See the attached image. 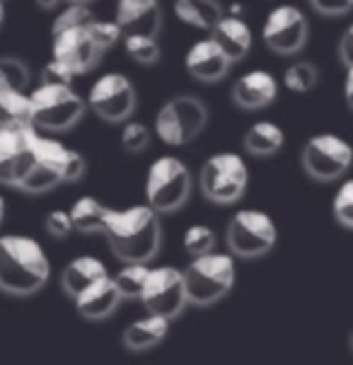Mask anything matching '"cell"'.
<instances>
[{"label":"cell","mask_w":353,"mask_h":365,"mask_svg":"<svg viewBox=\"0 0 353 365\" xmlns=\"http://www.w3.org/2000/svg\"><path fill=\"white\" fill-rule=\"evenodd\" d=\"M51 278V264L36 240L27 235L0 237V293L12 298L36 295Z\"/></svg>","instance_id":"1"},{"label":"cell","mask_w":353,"mask_h":365,"mask_svg":"<svg viewBox=\"0 0 353 365\" xmlns=\"http://www.w3.org/2000/svg\"><path fill=\"white\" fill-rule=\"evenodd\" d=\"M104 235L111 252L123 264H148L160 252L163 242L160 213L148 203L114 210Z\"/></svg>","instance_id":"2"},{"label":"cell","mask_w":353,"mask_h":365,"mask_svg":"<svg viewBox=\"0 0 353 365\" xmlns=\"http://www.w3.org/2000/svg\"><path fill=\"white\" fill-rule=\"evenodd\" d=\"M184 281H187L189 305H215L235 286V259L218 252L191 257L189 266L184 269Z\"/></svg>","instance_id":"3"},{"label":"cell","mask_w":353,"mask_h":365,"mask_svg":"<svg viewBox=\"0 0 353 365\" xmlns=\"http://www.w3.org/2000/svg\"><path fill=\"white\" fill-rule=\"evenodd\" d=\"M32 123L39 131H68L83 119L85 100L71 85H41L29 92Z\"/></svg>","instance_id":"4"},{"label":"cell","mask_w":353,"mask_h":365,"mask_svg":"<svg viewBox=\"0 0 353 365\" xmlns=\"http://www.w3.org/2000/svg\"><path fill=\"white\" fill-rule=\"evenodd\" d=\"M191 194V175L179 158L163 155L148 167L145 201L158 213H175Z\"/></svg>","instance_id":"5"},{"label":"cell","mask_w":353,"mask_h":365,"mask_svg":"<svg viewBox=\"0 0 353 365\" xmlns=\"http://www.w3.org/2000/svg\"><path fill=\"white\" fill-rule=\"evenodd\" d=\"M250 184L247 163L237 153H215L203 163L199 172L201 194L218 206H230L240 201Z\"/></svg>","instance_id":"6"},{"label":"cell","mask_w":353,"mask_h":365,"mask_svg":"<svg viewBox=\"0 0 353 365\" xmlns=\"http://www.w3.org/2000/svg\"><path fill=\"white\" fill-rule=\"evenodd\" d=\"M208 109L199 97L179 95L167 100L155 116V133L167 145H187L206 128Z\"/></svg>","instance_id":"7"},{"label":"cell","mask_w":353,"mask_h":365,"mask_svg":"<svg viewBox=\"0 0 353 365\" xmlns=\"http://www.w3.org/2000/svg\"><path fill=\"white\" fill-rule=\"evenodd\" d=\"M278 240L276 222L269 213L257 208L237 210L227 222L225 242L230 247L232 257L240 259H259L274 250Z\"/></svg>","instance_id":"8"},{"label":"cell","mask_w":353,"mask_h":365,"mask_svg":"<svg viewBox=\"0 0 353 365\" xmlns=\"http://www.w3.org/2000/svg\"><path fill=\"white\" fill-rule=\"evenodd\" d=\"M140 302H143V310L148 314H160V317H167L170 322L177 319L189 305L184 271L175 269V266H155V269H150Z\"/></svg>","instance_id":"9"},{"label":"cell","mask_w":353,"mask_h":365,"mask_svg":"<svg viewBox=\"0 0 353 365\" xmlns=\"http://www.w3.org/2000/svg\"><path fill=\"white\" fill-rule=\"evenodd\" d=\"M302 170L317 182H337L349 172L353 148L337 133H317L302 148Z\"/></svg>","instance_id":"10"},{"label":"cell","mask_w":353,"mask_h":365,"mask_svg":"<svg viewBox=\"0 0 353 365\" xmlns=\"http://www.w3.org/2000/svg\"><path fill=\"white\" fill-rule=\"evenodd\" d=\"M39 128L22 126L0 131V184L20 189L22 179L36 163Z\"/></svg>","instance_id":"11"},{"label":"cell","mask_w":353,"mask_h":365,"mask_svg":"<svg viewBox=\"0 0 353 365\" xmlns=\"http://www.w3.org/2000/svg\"><path fill=\"white\" fill-rule=\"evenodd\" d=\"M90 109L104 121H128L135 109V90L123 73H104L95 80L88 95Z\"/></svg>","instance_id":"12"},{"label":"cell","mask_w":353,"mask_h":365,"mask_svg":"<svg viewBox=\"0 0 353 365\" xmlns=\"http://www.w3.org/2000/svg\"><path fill=\"white\" fill-rule=\"evenodd\" d=\"M309 27L307 20L295 5H278L264 20V44L281 56L298 53L307 41Z\"/></svg>","instance_id":"13"},{"label":"cell","mask_w":353,"mask_h":365,"mask_svg":"<svg viewBox=\"0 0 353 365\" xmlns=\"http://www.w3.org/2000/svg\"><path fill=\"white\" fill-rule=\"evenodd\" d=\"M100 48L95 46L88 27H73V29H61L53 32V46H51V58L71 68L76 76L92 71L100 61Z\"/></svg>","instance_id":"14"},{"label":"cell","mask_w":353,"mask_h":365,"mask_svg":"<svg viewBox=\"0 0 353 365\" xmlns=\"http://www.w3.org/2000/svg\"><path fill=\"white\" fill-rule=\"evenodd\" d=\"M121 300L123 298L111 276H104L100 281H95L92 286H88L83 293L73 298L78 314L90 322H102L111 317L116 312V307L121 305Z\"/></svg>","instance_id":"15"},{"label":"cell","mask_w":353,"mask_h":365,"mask_svg":"<svg viewBox=\"0 0 353 365\" xmlns=\"http://www.w3.org/2000/svg\"><path fill=\"white\" fill-rule=\"evenodd\" d=\"M232 61L227 58L225 51L215 44L213 39L196 41L184 56V66L191 73V78L201 80V83H218L227 76Z\"/></svg>","instance_id":"16"},{"label":"cell","mask_w":353,"mask_h":365,"mask_svg":"<svg viewBox=\"0 0 353 365\" xmlns=\"http://www.w3.org/2000/svg\"><path fill=\"white\" fill-rule=\"evenodd\" d=\"M278 85L269 71H250L232 85V102L242 109H264L276 100Z\"/></svg>","instance_id":"17"},{"label":"cell","mask_w":353,"mask_h":365,"mask_svg":"<svg viewBox=\"0 0 353 365\" xmlns=\"http://www.w3.org/2000/svg\"><path fill=\"white\" fill-rule=\"evenodd\" d=\"M167 331H170V319L160 317V314H145V317L131 322V324L123 329L121 344L126 351L145 354V351L158 349V346L165 341Z\"/></svg>","instance_id":"18"},{"label":"cell","mask_w":353,"mask_h":365,"mask_svg":"<svg viewBox=\"0 0 353 365\" xmlns=\"http://www.w3.org/2000/svg\"><path fill=\"white\" fill-rule=\"evenodd\" d=\"M36 160H44L46 165H51L63 182H78L88 170V163L78 150H71L61 140L44 138V135H39V143H36Z\"/></svg>","instance_id":"19"},{"label":"cell","mask_w":353,"mask_h":365,"mask_svg":"<svg viewBox=\"0 0 353 365\" xmlns=\"http://www.w3.org/2000/svg\"><path fill=\"white\" fill-rule=\"evenodd\" d=\"M116 22H119L123 36L126 34H145L158 36L163 27V12L158 0L155 3H119L116 8Z\"/></svg>","instance_id":"20"},{"label":"cell","mask_w":353,"mask_h":365,"mask_svg":"<svg viewBox=\"0 0 353 365\" xmlns=\"http://www.w3.org/2000/svg\"><path fill=\"white\" fill-rule=\"evenodd\" d=\"M210 39L225 51L230 61H242L252 48L250 27L235 15H222L218 24L210 29Z\"/></svg>","instance_id":"21"},{"label":"cell","mask_w":353,"mask_h":365,"mask_svg":"<svg viewBox=\"0 0 353 365\" xmlns=\"http://www.w3.org/2000/svg\"><path fill=\"white\" fill-rule=\"evenodd\" d=\"M109 276L107 266L95 257H76L73 262H68L61 271V288L68 298H76L83 293L85 288L92 286L95 281Z\"/></svg>","instance_id":"22"},{"label":"cell","mask_w":353,"mask_h":365,"mask_svg":"<svg viewBox=\"0 0 353 365\" xmlns=\"http://www.w3.org/2000/svg\"><path fill=\"white\" fill-rule=\"evenodd\" d=\"M111 213H114V208L104 206L102 201L92 199V196H83V199H78L71 206L73 225L83 235H104Z\"/></svg>","instance_id":"23"},{"label":"cell","mask_w":353,"mask_h":365,"mask_svg":"<svg viewBox=\"0 0 353 365\" xmlns=\"http://www.w3.org/2000/svg\"><path fill=\"white\" fill-rule=\"evenodd\" d=\"M22 126H34L29 95L20 90H0V131Z\"/></svg>","instance_id":"24"},{"label":"cell","mask_w":353,"mask_h":365,"mask_svg":"<svg viewBox=\"0 0 353 365\" xmlns=\"http://www.w3.org/2000/svg\"><path fill=\"white\" fill-rule=\"evenodd\" d=\"M283 148L281 126L271 121H257L245 133V150L254 158H271Z\"/></svg>","instance_id":"25"},{"label":"cell","mask_w":353,"mask_h":365,"mask_svg":"<svg viewBox=\"0 0 353 365\" xmlns=\"http://www.w3.org/2000/svg\"><path fill=\"white\" fill-rule=\"evenodd\" d=\"M175 15L189 27L213 29L222 17V8L218 0H177Z\"/></svg>","instance_id":"26"},{"label":"cell","mask_w":353,"mask_h":365,"mask_svg":"<svg viewBox=\"0 0 353 365\" xmlns=\"http://www.w3.org/2000/svg\"><path fill=\"white\" fill-rule=\"evenodd\" d=\"M148 276H150L148 264H123V269L116 271V276H111V278H114L123 300H140Z\"/></svg>","instance_id":"27"},{"label":"cell","mask_w":353,"mask_h":365,"mask_svg":"<svg viewBox=\"0 0 353 365\" xmlns=\"http://www.w3.org/2000/svg\"><path fill=\"white\" fill-rule=\"evenodd\" d=\"M58 184H63L58 172L51 165H46L44 160H36L34 167L29 170V175L22 179L20 191H24V194H46V191L56 189Z\"/></svg>","instance_id":"28"},{"label":"cell","mask_w":353,"mask_h":365,"mask_svg":"<svg viewBox=\"0 0 353 365\" xmlns=\"http://www.w3.org/2000/svg\"><path fill=\"white\" fill-rule=\"evenodd\" d=\"M283 83H286V88L290 92H300L302 95V92L317 88L319 73L309 61H295V63H290L286 68V73H283Z\"/></svg>","instance_id":"29"},{"label":"cell","mask_w":353,"mask_h":365,"mask_svg":"<svg viewBox=\"0 0 353 365\" xmlns=\"http://www.w3.org/2000/svg\"><path fill=\"white\" fill-rule=\"evenodd\" d=\"M29 85V68L15 56H0V90H20Z\"/></svg>","instance_id":"30"},{"label":"cell","mask_w":353,"mask_h":365,"mask_svg":"<svg viewBox=\"0 0 353 365\" xmlns=\"http://www.w3.org/2000/svg\"><path fill=\"white\" fill-rule=\"evenodd\" d=\"M123 48H126V53L140 66L158 63V58H160V46H158V41H155V36L126 34L123 36Z\"/></svg>","instance_id":"31"},{"label":"cell","mask_w":353,"mask_h":365,"mask_svg":"<svg viewBox=\"0 0 353 365\" xmlns=\"http://www.w3.org/2000/svg\"><path fill=\"white\" fill-rule=\"evenodd\" d=\"M182 247L189 257L208 255V252H213V247H215V235L208 225H191V227H187V232H184Z\"/></svg>","instance_id":"32"},{"label":"cell","mask_w":353,"mask_h":365,"mask_svg":"<svg viewBox=\"0 0 353 365\" xmlns=\"http://www.w3.org/2000/svg\"><path fill=\"white\" fill-rule=\"evenodd\" d=\"M88 32L100 51H107V48L114 46L119 39H123V32L116 20H92L88 24Z\"/></svg>","instance_id":"33"},{"label":"cell","mask_w":353,"mask_h":365,"mask_svg":"<svg viewBox=\"0 0 353 365\" xmlns=\"http://www.w3.org/2000/svg\"><path fill=\"white\" fill-rule=\"evenodd\" d=\"M121 145L126 153H143L150 145V131H148L145 123L140 121H126L121 131Z\"/></svg>","instance_id":"34"},{"label":"cell","mask_w":353,"mask_h":365,"mask_svg":"<svg viewBox=\"0 0 353 365\" xmlns=\"http://www.w3.org/2000/svg\"><path fill=\"white\" fill-rule=\"evenodd\" d=\"M95 20L92 12L88 10V5L83 3H68V8L56 17L53 22V32H61V29H73V27H88V24Z\"/></svg>","instance_id":"35"},{"label":"cell","mask_w":353,"mask_h":365,"mask_svg":"<svg viewBox=\"0 0 353 365\" xmlns=\"http://www.w3.org/2000/svg\"><path fill=\"white\" fill-rule=\"evenodd\" d=\"M334 218L344 227L353 230V179L344 182L334 196Z\"/></svg>","instance_id":"36"},{"label":"cell","mask_w":353,"mask_h":365,"mask_svg":"<svg viewBox=\"0 0 353 365\" xmlns=\"http://www.w3.org/2000/svg\"><path fill=\"white\" fill-rule=\"evenodd\" d=\"M44 230L56 240H66L68 235L76 230L73 218H71V210H63V208L51 210V213L46 215V220H44Z\"/></svg>","instance_id":"37"},{"label":"cell","mask_w":353,"mask_h":365,"mask_svg":"<svg viewBox=\"0 0 353 365\" xmlns=\"http://www.w3.org/2000/svg\"><path fill=\"white\" fill-rule=\"evenodd\" d=\"M73 78L76 73L53 58L41 68V85H73Z\"/></svg>","instance_id":"38"},{"label":"cell","mask_w":353,"mask_h":365,"mask_svg":"<svg viewBox=\"0 0 353 365\" xmlns=\"http://www.w3.org/2000/svg\"><path fill=\"white\" fill-rule=\"evenodd\" d=\"M309 5L327 17H342L353 10V0H309Z\"/></svg>","instance_id":"39"},{"label":"cell","mask_w":353,"mask_h":365,"mask_svg":"<svg viewBox=\"0 0 353 365\" xmlns=\"http://www.w3.org/2000/svg\"><path fill=\"white\" fill-rule=\"evenodd\" d=\"M339 58H342V63L346 68L353 66V24L342 34V39H339Z\"/></svg>","instance_id":"40"},{"label":"cell","mask_w":353,"mask_h":365,"mask_svg":"<svg viewBox=\"0 0 353 365\" xmlns=\"http://www.w3.org/2000/svg\"><path fill=\"white\" fill-rule=\"evenodd\" d=\"M344 97H346V104L353 109V66L346 68V83H344Z\"/></svg>","instance_id":"41"},{"label":"cell","mask_w":353,"mask_h":365,"mask_svg":"<svg viewBox=\"0 0 353 365\" xmlns=\"http://www.w3.org/2000/svg\"><path fill=\"white\" fill-rule=\"evenodd\" d=\"M34 3H36V5H39V8H41V10H53V8H56V5H58V3H61V0H34Z\"/></svg>","instance_id":"42"},{"label":"cell","mask_w":353,"mask_h":365,"mask_svg":"<svg viewBox=\"0 0 353 365\" xmlns=\"http://www.w3.org/2000/svg\"><path fill=\"white\" fill-rule=\"evenodd\" d=\"M3 218H5V201H3V196H0V225H3Z\"/></svg>","instance_id":"43"},{"label":"cell","mask_w":353,"mask_h":365,"mask_svg":"<svg viewBox=\"0 0 353 365\" xmlns=\"http://www.w3.org/2000/svg\"><path fill=\"white\" fill-rule=\"evenodd\" d=\"M119 3H155V0H119Z\"/></svg>","instance_id":"44"},{"label":"cell","mask_w":353,"mask_h":365,"mask_svg":"<svg viewBox=\"0 0 353 365\" xmlns=\"http://www.w3.org/2000/svg\"><path fill=\"white\" fill-rule=\"evenodd\" d=\"M3 17H5V8H3V0H0V24H3Z\"/></svg>","instance_id":"45"},{"label":"cell","mask_w":353,"mask_h":365,"mask_svg":"<svg viewBox=\"0 0 353 365\" xmlns=\"http://www.w3.org/2000/svg\"><path fill=\"white\" fill-rule=\"evenodd\" d=\"M68 3H83V5H88V3H92V0H68Z\"/></svg>","instance_id":"46"},{"label":"cell","mask_w":353,"mask_h":365,"mask_svg":"<svg viewBox=\"0 0 353 365\" xmlns=\"http://www.w3.org/2000/svg\"><path fill=\"white\" fill-rule=\"evenodd\" d=\"M351 349H353V334H351Z\"/></svg>","instance_id":"47"}]
</instances>
